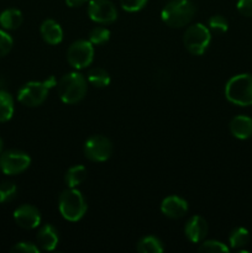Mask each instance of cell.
I'll list each match as a JSON object with an SVG mask.
<instances>
[{
	"label": "cell",
	"mask_w": 252,
	"mask_h": 253,
	"mask_svg": "<svg viewBox=\"0 0 252 253\" xmlns=\"http://www.w3.org/2000/svg\"><path fill=\"white\" fill-rule=\"evenodd\" d=\"M225 96L234 105H252V74L242 73L230 78L225 85Z\"/></svg>",
	"instance_id": "obj_1"
},
{
	"label": "cell",
	"mask_w": 252,
	"mask_h": 253,
	"mask_svg": "<svg viewBox=\"0 0 252 253\" xmlns=\"http://www.w3.org/2000/svg\"><path fill=\"white\" fill-rule=\"evenodd\" d=\"M195 6L190 0H172L162 10L163 22L173 29H180L192 21Z\"/></svg>",
	"instance_id": "obj_2"
},
{
	"label": "cell",
	"mask_w": 252,
	"mask_h": 253,
	"mask_svg": "<svg viewBox=\"0 0 252 253\" xmlns=\"http://www.w3.org/2000/svg\"><path fill=\"white\" fill-rule=\"evenodd\" d=\"M58 95L64 104H77L85 96L88 86H86V79L84 76L77 72L64 74L59 79L58 84Z\"/></svg>",
	"instance_id": "obj_3"
},
{
	"label": "cell",
	"mask_w": 252,
	"mask_h": 253,
	"mask_svg": "<svg viewBox=\"0 0 252 253\" xmlns=\"http://www.w3.org/2000/svg\"><path fill=\"white\" fill-rule=\"evenodd\" d=\"M58 209L68 221H79L86 212L85 199L77 188H68L59 195Z\"/></svg>",
	"instance_id": "obj_4"
},
{
	"label": "cell",
	"mask_w": 252,
	"mask_h": 253,
	"mask_svg": "<svg viewBox=\"0 0 252 253\" xmlns=\"http://www.w3.org/2000/svg\"><path fill=\"white\" fill-rule=\"evenodd\" d=\"M56 84V79L53 76L43 82H29L20 88L17 93V100L22 105L30 106V108L41 105L48 96L49 90Z\"/></svg>",
	"instance_id": "obj_5"
},
{
	"label": "cell",
	"mask_w": 252,
	"mask_h": 253,
	"mask_svg": "<svg viewBox=\"0 0 252 253\" xmlns=\"http://www.w3.org/2000/svg\"><path fill=\"white\" fill-rule=\"evenodd\" d=\"M211 41L210 30L203 24H194L188 27L183 36V42L188 51L195 56H200L209 47Z\"/></svg>",
	"instance_id": "obj_6"
},
{
	"label": "cell",
	"mask_w": 252,
	"mask_h": 253,
	"mask_svg": "<svg viewBox=\"0 0 252 253\" xmlns=\"http://www.w3.org/2000/svg\"><path fill=\"white\" fill-rule=\"evenodd\" d=\"M94 47L90 41L78 40L69 46L67 51V61L73 68L84 69L93 63Z\"/></svg>",
	"instance_id": "obj_7"
},
{
	"label": "cell",
	"mask_w": 252,
	"mask_h": 253,
	"mask_svg": "<svg viewBox=\"0 0 252 253\" xmlns=\"http://www.w3.org/2000/svg\"><path fill=\"white\" fill-rule=\"evenodd\" d=\"M31 165V158L21 151L10 150L0 153V170L4 174L14 175L26 170Z\"/></svg>",
	"instance_id": "obj_8"
},
{
	"label": "cell",
	"mask_w": 252,
	"mask_h": 253,
	"mask_svg": "<svg viewBox=\"0 0 252 253\" xmlns=\"http://www.w3.org/2000/svg\"><path fill=\"white\" fill-rule=\"evenodd\" d=\"M111 153H113V143L105 136H91L84 143V155L93 162H105L110 158Z\"/></svg>",
	"instance_id": "obj_9"
},
{
	"label": "cell",
	"mask_w": 252,
	"mask_h": 253,
	"mask_svg": "<svg viewBox=\"0 0 252 253\" xmlns=\"http://www.w3.org/2000/svg\"><path fill=\"white\" fill-rule=\"evenodd\" d=\"M88 15L94 22L111 24L118 19V10L110 0H90L88 4Z\"/></svg>",
	"instance_id": "obj_10"
},
{
	"label": "cell",
	"mask_w": 252,
	"mask_h": 253,
	"mask_svg": "<svg viewBox=\"0 0 252 253\" xmlns=\"http://www.w3.org/2000/svg\"><path fill=\"white\" fill-rule=\"evenodd\" d=\"M14 220L17 226L25 230L36 229L41 224V214L34 205L24 204L14 211Z\"/></svg>",
	"instance_id": "obj_11"
},
{
	"label": "cell",
	"mask_w": 252,
	"mask_h": 253,
	"mask_svg": "<svg viewBox=\"0 0 252 253\" xmlns=\"http://www.w3.org/2000/svg\"><path fill=\"white\" fill-rule=\"evenodd\" d=\"M161 211L169 219H180L188 211V203L183 198L170 195L161 203Z\"/></svg>",
	"instance_id": "obj_12"
},
{
	"label": "cell",
	"mask_w": 252,
	"mask_h": 253,
	"mask_svg": "<svg viewBox=\"0 0 252 253\" xmlns=\"http://www.w3.org/2000/svg\"><path fill=\"white\" fill-rule=\"evenodd\" d=\"M187 239L193 244H199L205 239L208 234V224L202 216L195 215L187 221L184 227Z\"/></svg>",
	"instance_id": "obj_13"
},
{
	"label": "cell",
	"mask_w": 252,
	"mask_h": 253,
	"mask_svg": "<svg viewBox=\"0 0 252 253\" xmlns=\"http://www.w3.org/2000/svg\"><path fill=\"white\" fill-rule=\"evenodd\" d=\"M36 241L37 246L42 251H53L59 241L58 232L52 225H44L37 232Z\"/></svg>",
	"instance_id": "obj_14"
},
{
	"label": "cell",
	"mask_w": 252,
	"mask_h": 253,
	"mask_svg": "<svg viewBox=\"0 0 252 253\" xmlns=\"http://www.w3.org/2000/svg\"><path fill=\"white\" fill-rule=\"evenodd\" d=\"M230 132L239 140H247L252 136V119L246 115H237L230 121Z\"/></svg>",
	"instance_id": "obj_15"
},
{
	"label": "cell",
	"mask_w": 252,
	"mask_h": 253,
	"mask_svg": "<svg viewBox=\"0 0 252 253\" xmlns=\"http://www.w3.org/2000/svg\"><path fill=\"white\" fill-rule=\"evenodd\" d=\"M40 31H41L43 41L49 44H58L63 40V30H62L61 25L52 19L44 20L42 22Z\"/></svg>",
	"instance_id": "obj_16"
},
{
	"label": "cell",
	"mask_w": 252,
	"mask_h": 253,
	"mask_svg": "<svg viewBox=\"0 0 252 253\" xmlns=\"http://www.w3.org/2000/svg\"><path fill=\"white\" fill-rule=\"evenodd\" d=\"M24 17L20 10L6 9L0 14V25L5 30H16L21 26Z\"/></svg>",
	"instance_id": "obj_17"
},
{
	"label": "cell",
	"mask_w": 252,
	"mask_h": 253,
	"mask_svg": "<svg viewBox=\"0 0 252 253\" xmlns=\"http://www.w3.org/2000/svg\"><path fill=\"white\" fill-rule=\"evenodd\" d=\"M86 179V169L84 166H73L64 174V182L68 188H77Z\"/></svg>",
	"instance_id": "obj_18"
},
{
	"label": "cell",
	"mask_w": 252,
	"mask_h": 253,
	"mask_svg": "<svg viewBox=\"0 0 252 253\" xmlns=\"http://www.w3.org/2000/svg\"><path fill=\"white\" fill-rule=\"evenodd\" d=\"M86 79L89 83L95 88H105L110 84V74L103 68H93L86 74Z\"/></svg>",
	"instance_id": "obj_19"
},
{
	"label": "cell",
	"mask_w": 252,
	"mask_h": 253,
	"mask_svg": "<svg viewBox=\"0 0 252 253\" xmlns=\"http://www.w3.org/2000/svg\"><path fill=\"white\" fill-rule=\"evenodd\" d=\"M14 114V99L7 91L0 90V123H6Z\"/></svg>",
	"instance_id": "obj_20"
},
{
	"label": "cell",
	"mask_w": 252,
	"mask_h": 253,
	"mask_svg": "<svg viewBox=\"0 0 252 253\" xmlns=\"http://www.w3.org/2000/svg\"><path fill=\"white\" fill-rule=\"evenodd\" d=\"M136 250L140 253H161L163 252V245L157 237L146 236L138 241Z\"/></svg>",
	"instance_id": "obj_21"
},
{
	"label": "cell",
	"mask_w": 252,
	"mask_h": 253,
	"mask_svg": "<svg viewBox=\"0 0 252 253\" xmlns=\"http://www.w3.org/2000/svg\"><path fill=\"white\" fill-rule=\"evenodd\" d=\"M229 241L232 249H241L249 244L250 232L245 227H237L230 234Z\"/></svg>",
	"instance_id": "obj_22"
},
{
	"label": "cell",
	"mask_w": 252,
	"mask_h": 253,
	"mask_svg": "<svg viewBox=\"0 0 252 253\" xmlns=\"http://www.w3.org/2000/svg\"><path fill=\"white\" fill-rule=\"evenodd\" d=\"M110 40V31L106 27H94L89 34V41L93 46H100Z\"/></svg>",
	"instance_id": "obj_23"
},
{
	"label": "cell",
	"mask_w": 252,
	"mask_h": 253,
	"mask_svg": "<svg viewBox=\"0 0 252 253\" xmlns=\"http://www.w3.org/2000/svg\"><path fill=\"white\" fill-rule=\"evenodd\" d=\"M198 251L200 253H227L229 252V247L220 241L210 240V241L203 242L199 249H198Z\"/></svg>",
	"instance_id": "obj_24"
},
{
	"label": "cell",
	"mask_w": 252,
	"mask_h": 253,
	"mask_svg": "<svg viewBox=\"0 0 252 253\" xmlns=\"http://www.w3.org/2000/svg\"><path fill=\"white\" fill-rule=\"evenodd\" d=\"M17 188L11 182L0 183V203H6L16 197Z\"/></svg>",
	"instance_id": "obj_25"
},
{
	"label": "cell",
	"mask_w": 252,
	"mask_h": 253,
	"mask_svg": "<svg viewBox=\"0 0 252 253\" xmlns=\"http://www.w3.org/2000/svg\"><path fill=\"white\" fill-rule=\"evenodd\" d=\"M208 25L211 30L216 32H226L229 29V21L222 15H214L209 19Z\"/></svg>",
	"instance_id": "obj_26"
},
{
	"label": "cell",
	"mask_w": 252,
	"mask_h": 253,
	"mask_svg": "<svg viewBox=\"0 0 252 253\" xmlns=\"http://www.w3.org/2000/svg\"><path fill=\"white\" fill-rule=\"evenodd\" d=\"M12 44H14V41H12L11 36L7 32L0 30V58L6 56L11 51Z\"/></svg>",
	"instance_id": "obj_27"
},
{
	"label": "cell",
	"mask_w": 252,
	"mask_h": 253,
	"mask_svg": "<svg viewBox=\"0 0 252 253\" xmlns=\"http://www.w3.org/2000/svg\"><path fill=\"white\" fill-rule=\"evenodd\" d=\"M147 4V0H120V5L125 11L136 12L142 10Z\"/></svg>",
	"instance_id": "obj_28"
},
{
	"label": "cell",
	"mask_w": 252,
	"mask_h": 253,
	"mask_svg": "<svg viewBox=\"0 0 252 253\" xmlns=\"http://www.w3.org/2000/svg\"><path fill=\"white\" fill-rule=\"evenodd\" d=\"M11 252L14 253H39L40 249L37 245L31 242H19L11 247Z\"/></svg>",
	"instance_id": "obj_29"
},
{
	"label": "cell",
	"mask_w": 252,
	"mask_h": 253,
	"mask_svg": "<svg viewBox=\"0 0 252 253\" xmlns=\"http://www.w3.org/2000/svg\"><path fill=\"white\" fill-rule=\"evenodd\" d=\"M237 10L241 15L246 17H252V0H239Z\"/></svg>",
	"instance_id": "obj_30"
},
{
	"label": "cell",
	"mask_w": 252,
	"mask_h": 253,
	"mask_svg": "<svg viewBox=\"0 0 252 253\" xmlns=\"http://www.w3.org/2000/svg\"><path fill=\"white\" fill-rule=\"evenodd\" d=\"M88 1L89 0H66V4L68 5L69 7H81Z\"/></svg>",
	"instance_id": "obj_31"
},
{
	"label": "cell",
	"mask_w": 252,
	"mask_h": 253,
	"mask_svg": "<svg viewBox=\"0 0 252 253\" xmlns=\"http://www.w3.org/2000/svg\"><path fill=\"white\" fill-rule=\"evenodd\" d=\"M2 146H4V142H2V138L0 137V153H1L2 151Z\"/></svg>",
	"instance_id": "obj_32"
}]
</instances>
